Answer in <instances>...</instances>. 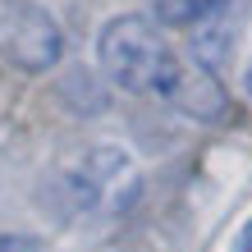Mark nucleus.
Listing matches in <instances>:
<instances>
[{"label":"nucleus","instance_id":"obj_1","mask_svg":"<svg viewBox=\"0 0 252 252\" xmlns=\"http://www.w3.org/2000/svg\"><path fill=\"white\" fill-rule=\"evenodd\" d=\"M96 60H101V69H106V78L115 87H124V92H156L160 96V87L170 83L179 55L165 46V37H160L156 23L138 19V14H120V19H110L101 28Z\"/></svg>","mask_w":252,"mask_h":252},{"label":"nucleus","instance_id":"obj_8","mask_svg":"<svg viewBox=\"0 0 252 252\" xmlns=\"http://www.w3.org/2000/svg\"><path fill=\"white\" fill-rule=\"evenodd\" d=\"M234 252H252V225H243V234L234 239Z\"/></svg>","mask_w":252,"mask_h":252},{"label":"nucleus","instance_id":"obj_6","mask_svg":"<svg viewBox=\"0 0 252 252\" xmlns=\"http://www.w3.org/2000/svg\"><path fill=\"white\" fill-rule=\"evenodd\" d=\"M211 5L216 0H152V14H156V23H165V28H192Z\"/></svg>","mask_w":252,"mask_h":252},{"label":"nucleus","instance_id":"obj_2","mask_svg":"<svg viewBox=\"0 0 252 252\" xmlns=\"http://www.w3.org/2000/svg\"><path fill=\"white\" fill-rule=\"evenodd\" d=\"M60 192L73 216H124L142 197V174L124 147L101 142L60 174Z\"/></svg>","mask_w":252,"mask_h":252},{"label":"nucleus","instance_id":"obj_5","mask_svg":"<svg viewBox=\"0 0 252 252\" xmlns=\"http://www.w3.org/2000/svg\"><path fill=\"white\" fill-rule=\"evenodd\" d=\"M188 32H192V55H197V64L216 69V64L229 55L234 37H239V23H234V0H216V5L188 28Z\"/></svg>","mask_w":252,"mask_h":252},{"label":"nucleus","instance_id":"obj_4","mask_svg":"<svg viewBox=\"0 0 252 252\" xmlns=\"http://www.w3.org/2000/svg\"><path fill=\"white\" fill-rule=\"evenodd\" d=\"M160 96H165L179 115L202 120V124L225 120V110H229V96H225V87H220L216 69H206L197 60H179V64H174L170 83L160 87Z\"/></svg>","mask_w":252,"mask_h":252},{"label":"nucleus","instance_id":"obj_7","mask_svg":"<svg viewBox=\"0 0 252 252\" xmlns=\"http://www.w3.org/2000/svg\"><path fill=\"white\" fill-rule=\"evenodd\" d=\"M0 252H41V243L28 234H0Z\"/></svg>","mask_w":252,"mask_h":252},{"label":"nucleus","instance_id":"obj_9","mask_svg":"<svg viewBox=\"0 0 252 252\" xmlns=\"http://www.w3.org/2000/svg\"><path fill=\"white\" fill-rule=\"evenodd\" d=\"M243 87H248V96H252V64H248V73H243Z\"/></svg>","mask_w":252,"mask_h":252},{"label":"nucleus","instance_id":"obj_3","mask_svg":"<svg viewBox=\"0 0 252 252\" xmlns=\"http://www.w3.org/2000/svg\"><path fill=\"white\" fill-rule=\"evenodd\" d=\"M5 55L28 73H46L64 55V32L41 5H14L5 19Z\"/></svg>","mask_w":252,"mask_h":252}]
</instances>
